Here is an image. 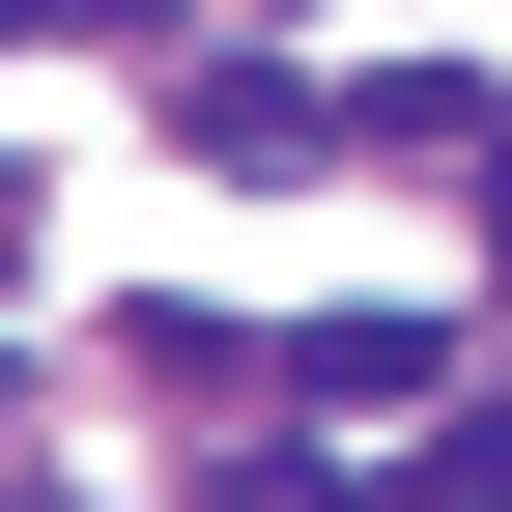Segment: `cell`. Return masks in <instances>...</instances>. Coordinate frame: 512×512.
<instances>
[{
	"label": "cell",
	"mask_w": 512,
	"mask_h": 512,
	"mask_svg": "<svg viewBox=\"0 0 512 512\" xmlns=\"http://www.w3.org/2000/svg\"><path fill=\"white\" fill-rule=\"evenodd\" d=\"M285 370H313V399H342V427H399V399H427V313H313Z\"/></svg>",
	"instance_id": "1"
},
{
	"label": "cell",
	"mask_w": 512,
	"mask_h": 512,
	"mask_svg": "<svg viewBox=\"0 0 512 512\" xmlns=\"http://www.w3.org/2000/svg\"><path fill=\"white\" fill-rule=\"evenodd\" d=\"M399 512H512V399H456V427H427V456H399Z\"/></svg>",
	"instance_id": "2"
},
{
	"label": "cell",
	"mask_w": 512,
	"mask_h": 512,
	"mask_svg": "<svg viewBox=\"0 0 512 512\" xmlns=\"http://www.w3.org/2000/svg\"><path fill=\"white\" fill-rule=\"evenodd\" d=\"M484 256H512V114H484Z\"/></svg>",
	"instance_id": "3"
},
{
	"label": "cell",
	"mask_w": 512,
	"mask_h": 512,
	"mask_svg": "<svg viewBox=\"0 0 512 512\" xmlns=\"http://www.w3.org/2000/svg\"><path fill=\"white\" fill-rule=\"evenodd\" d=\"M0 256H29V171H0Z\"/></svg>",
	"instance_id": "4"
},
{
	"label": "cell",
	"mask_w": 512,
	"mask_h": 512,
	"mask_svg": "<svg viewBox=\"0 0 512 512\" xmlns=\"http://www.w3.org/2000/svg\"><path fill=\"white\" fill-rule=\"evenodd\" d=\"M0 29H57V0H0Z\"/></svg>",
	"instance_id": "5"
}]
</instances>
